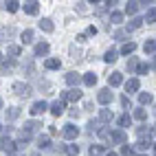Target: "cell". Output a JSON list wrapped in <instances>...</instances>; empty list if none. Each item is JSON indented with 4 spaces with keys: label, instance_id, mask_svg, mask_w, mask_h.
<instances>
[{
    "label": "cell",
    "instance_id": "obj_1",
    "mask_svg": "<svg viewBox=\"0 0 156 156\" xmlns=\"http://www.w3.org/2000/svg\"><path fill=\"white\" fill-rule=\"evenodd\" d=\"M110 141L114 143V145H126L128 143V134H126V130H112L110 132Z\"/></svg>",
    "mask_w": 156,
    "mask_h": 156
},
{
    "label": "cell",
    "instance_id": "obj_2",
    "mask_svg": "<svg viewBox=\"0 0 156 156\" xmlns=\"http://www.w3.org/2000/svg\"><path fill=\"white\" fill-rule=\"evenodd\" d=\"M77 134H79V128L75 126V123H66V126H64V130H62V136H64L66 141L77 139Z\"/></svg>",
    "mask_w": 156,
    "mask_h": 156
},
{
    "label": "cell",
    "instance_id": "obj_3",
    "mask_svg": "<svg viewBox=\"0 0 156 156\" xmlns=\"http://www.w3.org/2000/svg\"><path fill=\"white\" fill-rule=\"evenodd\" d=\"M13 92L18 97H29L31 92H33V88H31L29 84H24V81H16V84H13Z\"/></svg>",
    "mask_w": 156,
    "mask_h": 156
},
{
    "label": "cell",
    "instance_id": "obj_4",
    "mask_svg": "<svg viewBox=\"0 0 156 156\" xmlns=\"http://www.w3.org/2000/svg\"><path fill=\"white\" fill-rule=\"evenodd\" d=\"M0 147H2V152L9 156V154H13V152H16L18 143H13V141H11V139H9L7 134H5V136H2V143H0Z\"/></svg>",
    "mask_w": 156,
    "mask_h": 156
},
{
    "label": "cell",
    "instance_id": "obj_5",
    "mask_svg": "<svg viewBox=\"0 0 156 156\" xmlns=\"http://www.w3.org/2000/svg\"><path fill=\"white\" fill-rule=\"evenodd\" d=\"M46 110H48V103L42 99V101H35L33 106H31V110H29V112L33 114V117H37V114H44Z\"/></svg>",
    "mask_w": 156,
    "mask_h": 156
},
{
    "label": "cell",
    "instance_id": "obj_6",
    "mask_svg": "<svg viewBox=\"0 0 156 156\" xmlns=\"http://www.w3.org/2000/svg\"><path fill=\"white\" fill-rule=\"evenodd\" d=\"M81 99V90L79 88H70L62 95V101H79Z\"/></svg>",
    "mask_w": 156,
    "mask_h": 156
},
{
    "label": "cell",
    "instance_id": "obj_7",
    "mask_svg": "<svg viewBox=\"0 0 156 156\" xmlns=\"http://www.w3.org/2000/svg\"><path fill=\"white\" fill-rule=\"evenodd\" d=\"M64 110H66V101H53L51 103V114H53V117H62V114H64Z\"/></svg>",
    "mask_w": 156,
    "mask_h": 156
},
{
    "label": "cell",
    "instance_id": "obj_8",
    "mask_svg": "<svg viewBox=\"0 0 156 156\" xmlns=\"http://www.w3.org/2000/svg\"><path fill=\"white\" fill-rule=\"evenodd\" d=\"M97 101L101 103V106H108V103L112 101V92H110V88H101L99 95H97Z\"/></svg>",
    "mask_w": 156,
    "mask_h": 156
},
{
    "label": "cell",
    "instance_id": "obj_9",
    "mask_svg": "<svg viewBox=\"0 0 156 156\" xmlns=\"http://www.w3.org/2000/svg\"><path fill=\"white\" fill-rule=\"evenodd\" d=\"M64 79H66V84H68V86H77L84 77H81L77 70H70V73H66V77H64Z\"/></svg>",
    "mask_w": 156,
    "mask_h": 156
},
{
    "label": "cell",
    "instance_id": "obj_10",
    "mask_svg": "<svg viewBox=\"0 0 156 156\" xmlns=\"http://www.w3.org/2000/svg\"><path fill=\"white\" fill-rule=\"evenodd\" d=\"M44 68H46V70H57V68H62L59 57H48V59L44 62Z\"/></svg>",
    "mask_w": 156,
    "mask_h": 156
},
{
    "label": "cell",
    "instance_id": "obj_11",
    "mask_svg": "<svg viewBox=\"0 0 156 156\" xmlns=\"http://www.w3.org/2000/svg\"><path fill=\"white\" fill-rule=\"evenodd\" d=\"M37 11H40V2H35V0H31V2H24V13L35 16Z\"/></svg>",
    "mask_w": 156,
    "mask_h": 156
},
{
    "label": "cell",
    "instance_id": "obj_12",
    "mask_svg": "<svg viewBox=\"0 0 156 156\" xmlns=\"http://www.w3.org/2000/svg\"><path fill=\"white\" fill-rule=\"evenodd\" d=\"M139 88H141V81H139L136 77H132V79L126 81V90H128V92H139Z\"/></svg>",
    "mask_w": 156,
    "mask_h": 156
},
{
    "label": "cell",
    "instance_id": "obj_13",
    "mask_svg": "<svg viewBox=\"0 0 156 156\" xmlns=\"http://www.w3.org/2000/svg\"><path fill=\"white\" fill-rule=\"evenodd\" d=\"M48 44L46 42H40V44H35V57H44V55H48Z\"/></svg>",
    "mask_w": 156,
    "mask_h": 156
},
{
    "label": "cell",
    "instance_id": "obj_14",
    "mask_svg": "<svg viewBox=\"0 0 156 156\" xmlns=\"http://www.w3.org/2000/svg\"><path fill=\"white\" fill-rule=\"evenodd\" d=\"M108 84L114 88V86H121L123 84V75H121V73H112V75L108 77Z\"/></svg>",
    "mask_w": 156,
    "mask_h": 156
},
{
    "label": "cell",
    "instance_id": "obj_15",
    "mask_svg": "<svg viewBox=\"0 0 156 156\" xmlns=\"http://www.w3.org/2000/svg\"><path fill=\"white\" fill-rule=\"evenodd\" d=\"M117 123L121 126V130H123V128H130V126H132V117H130V114L126 112V114H121V117L117 119Z\"/></svg>",
    "mask_w": 156,
    "mask_h": 156
},
{
    "label": "cell",
    "instance_id": "obj_16",
    "mask_svg": "<svg viewBox=\"0 0 156 156\" xmlns=\"http://www.w3.org/2000/svg\"><path fill=\"white\" fill-rule=\"evenodd\" d=\"M40 128H42V123H40V121H27V123H24V130H27L29 134H33V132H37Z\"/></svg>",
    "mask_w": 156,
    "mask_h": 156
},
{
    "label": "cell",
    "instance_id": "obj_17",
    "mask_svg": "<svg viewBox=\"0 0 156 156\" xmlns=\"http://www.w3.org/2000/svg\"><path fill=\"white\" fill-rule=\"evenodd\" d=\"M99 121H101V123H110V121H112V110H108V108L99 110Z\"/></svg>",
    "mask_w": 156,
    "mask_h": 156
},
{
    "label": "cell",
    "instance_id": "obj_18",
    "mask_svg": "<svg viewBox=\"0 0 156 156\" xmlns=\"http://www.w3.org/2000/svg\"><path fill=\"white\" fill-rule=\"evenodd\" d=\"M143 22H145L143 18H136V16H134V18L130 20V22H128V31H136V29H139Z\"/></svg>",
    "mask_w": 156,
    "mask_h": 156
},
{
    "label": "cell",
    "instance_id": "obj_19",
    "mask_svg": "<svg viewBox=\"0 0 156 156\" xmlns=\"http://www.w3.org/2000/svg\"><path fill=\"white\" fill-rule=\"evenodd\" d=\"M40 29H42V31H46V33H53V22H51V20L48 18H44V20H40Z\"/></svg>",
    "mask_w": 156,
    "mask_h": 156
},
{
    "label": "cell",
    "instance_id": "obj_20",
    "mask_svg": "<svg viewBox=\"0 0 156 156\" xmlns=\"http://www.w3.org/2000/svg\"><path fill=\"white\" fill-rule=\"evenodd\" d=\"M134 51H136V44H134V42H126V44L121 46V53L123 55H132Z\"/></svg>",
    "mask_w": 156,
    "mask_h": 156
},
{
    "label": "cell",
    "instance_id": "obj_21",
    "mask_svg": "<svg viewBox=\"0 0 156 156\" xmlns=\"http://www.w3.org/2000/svg\"><path fill=\"white\" fill-rule=\"evenodd\" d=\"M13 66H16V62H13V59L2 62V64H0V73H5V75H7V73H11V70H13Z\"/></svg>",
    "mask_w": 156,
    "mask_h": 156
},
{
    "label": "cell",
    "instance_id": "obj_22",
    "mask_svg": "<svg viewBox=\"0 0 156 156\" xmlns=\"http://www.w3.org/2000/svg\"><path fill=\"white\" fill-rule=\"evenodd\" d=\"M117 51L114 48H110V51H106V55H103V62H108V64H112V62H117Z\"/></svg>",
    "mask_w": 156,
    "mask_h": 156
},
{
    "label": "cell",
    "instance_id": "obj_23",
    "mask_svg": "<svg viewBox=\"0 0 156 156\" xmlns=\"http://www.w3.org/2000/svg\"><path fill=\"white\" fill-rule=\"evenodd\" d=\"M139 103L145 108L147 103H152V95H150V92H139Z\"/></svg>",
    "mask_w": 156,
    "mask_h": 156
},
{
    "label": "cell",
    "instance_id": "obj_24",
    "mask_svg": "<svg viewBox=\"0 0 156 156\" xmlns=\"http://www.w3.org/2000/svg\"><path fill=\"white\" fill-rule=\"evenodd\" d=\"M143 20H145L147 24H154V22H156V9H154V7H152V9H147V13H145V18H143Z\"/></svg>",
    "mask_w": 156,
    "mask_h": 156
},
{
    "label": "cell",
    "instance_id": "obj_25",
    "mask_svg": "<svg viewBox=\"0 0 156 156\" xmlns=\"http://www.w3.org/2000/svg\"><path fill=\"white\" fill-rule=\"evenodd\" d=\"M139 7H141V2H128L126 5V13L128 16H134V13L139 11Z\"/></svg>",
    "mask_w": 156,
    "mask_h": 156
},
{
    "label": "cell",
    "instance_id": "obj_26",
    "mask_svg": "<svg viewBox=\"0 0 156 156\" xmlns=\"http://www.w3.org/2000/svg\"><path fill=\"white\" fill-rule=\"evenodd\" d=\"M20 37H22V44H31V42H33V31L27 29V31H22V35H20Z\"/></svg>",
    "mask_w": 156,
    "mask_h": 156
},
{
    "label": "cell",
    "instance_id": "obj_27",
    "mask_svg": "<svg viewBox=\"0 0 156 156\" xmlns=\"http://www.w3.org/2000/svg\"><path fill=\"white\" fill-rule=\"evenodd\" d=\"M84 84L86 86H95L97 84V75H95V73H86V75H84Z\"/></svg>",
    "mask_w": 156,
    "mask_h": 156
},
{
    "label": "cell",
    "instance_id": "obj_28",
    "mask_svg": "<svg viewBox=\"0 0 156 156\" xmlns=\"http://www.w3.org/2000/svg\"><path fill=\"white\" fill-rule=\"evenodd\" d=\"M5 9H7V11H11V13H16L20 9V2H18V0H9V2H5Z\"/></svg>",
    "mask_w": 156,
    "mask_h": 156
},
{
    "label": "cell",
    "instance_id": "obj_29",
    "mask_svg": "<svg viewBox=\"0 0 156 156\" xmlns=\"http://www.w3.org/2000/svg\"><path fill=\"white\" fill-rule=\"evenodd\" d=\"M7 53L11 55V57H18L20 53H22V48H20L18 44H9V46H7Z\"/></svg>",
    "mask_w": 156,
    "mask_h": 156
},
{
    "label": "cell",
    "instance_id": "obj_30",
    "mask_svg": "<svg viewBox=\"0 0 156 156\" xmlns=\"http://www.w3.org/2000/svg\"><path fill=\"white\" fill-rule=\"evenodd\" d=\"M134 119H139V121H145V119H147V110H145L143 106H141V108H136V110H134Z\"/></svg>",
    "mask_w": 156,
    "mask_h": 156
},
{
    "label": "cell",
    "instance_id": "obj_31",
    "mask_svg": "<svg viewBox=\"0 0 156 156\" xmlns=\"http://www.w3.org/2000/svg\"><path fill=\"white\" fill-rule=\"evenodd\" d=\"M110 22H112V24H121V22H123V13H121V11H112V13H110Z\"/></svg>",
    "mask_w": 156,
    "mask_h": 156
},
{
    "label": "cell",
    "instance_id": "obj_32",
    "mask_svg": "<svg viewBox=\"0 0 156 156\" xmlns=\"http://www.w3.org/2000/svg\"><path fill=\"white\" fill-rule=\"evenodd\" d=\"M37 147H40V150H48V147H51V139H48V136H40V139H37Z\"/></svg>",
    "mask_w": 156,
    "mask_h": 156
},
{
    "label": "cell",
    "instance_id": "obj_33",
    "mask_svg": "<svg viewBox=\"0 0 156 156\" xmlns=\"http://www.w3.org/2000/svg\"><path fill=\"white\" fill-rule=\"evenodd\" d=\"M143 51L145 53H154L156 51V40H147V42L143 44Z\"/></svg>",
    "mask_w": 156,
    "mask_h": 156
},
{
    "label": "cell",
    "instance_id": "obj_34",
    "mask_svg": "<svg viewBox=\"0 0 156 156\" xmlns=\"http://www.w3.org/2000/svg\"><path fill=\"white\" fill-rule=\"evenodd\" d=\"M64 152H66L68 156H79V145H66Z\"/></svg>",
    "mask_w": 156,
    "mask_h": 156
},
{
    "label": "cell",
    "instance_id": "obj_35",
    "mask_svg": "<svg viewBox=\"0 0 156 156\" xmlns=\"http://www.w3.org/2000/svg\"><path fill=\"white\" fill-rule=\"evenodd\" d=\"M18 117H20V108L13 106V108H9V110H7V119H11V121H13V119H18Z\"/></svg>",
    "mask_w": 156,
    "mask_h": 156
},
{
    "label": "cell",
    "instance_id": "obj_36",
    "mask_svg": "<svg viewBox=\"0 0 156 156\" xmlns=\"http://www.w3.org/2000/svg\"><path fill=\"white\" fill-rule=\"evenodd\" d=\"M136 134H139V139H150V130H147V126L136 128Z\"/></svg>",
    "mask_w": 156,
    "mask_h": 156
},
{
    "label": "cell",
    "instance_id": "obj_37",
    "mask_svg": "<svg viewBox=\"0 0 156 156\" xmlns=\"http://www.w3.org/2000/svg\"><path fill=\"white\" fill-rule=\"evenodd\" d=\"M103 152H106L103 145H92L90 147V156H103Z\"/></svg>",
    "mask_w": 156,
    "mask_h": 156
},
{
    "label": "cell",
    "instance_id": "obj_38",
    "mask_svg": "<svg viewBox=\"0 0 156 156\" xmlns=\"http://www.w3.org/2000/svg\"><path fill=\"white\" fill-rule=\"evenodd\" d=\"M121 156H134V150H132V145H121Z\"/></svg>",
    "mask_w": 156,
    "mask_h": 156
},
{
    "label": "cell",
    "instance_id": "obj_39",
    "mask_svg": "<svg viewBox=\"0 0 156 156\" xmlns=\"http://www.w3.org/2000/svg\"><path fill=\"white\" fill-rule=\"evenodd\" d=\"M70 55H73V59H75V62H79V59H81V51H79L77 46H70Z\"/></svg>",
    "mask_w": 156,
    "mask_h": 156
},
{
    "label": "cell",
    "instance_id": "obj_40",
    "mask_svg": "<svg viewBox=\"0 0 156 156\" xmlns=\"http://www.w3.org/2000/svg\"><path fill=\"white\" fill-rule=\"evenodd\" d=\"M136 66H139V62L134 59V57H130V59H128V70H130V73H136Z\"/></svg>",
    "mask_w": 156,
    "mask_h": 156
},
{
    "label": "cell",
    "instance_id": "obj_41",
    "mask_svg": "<svg viewBox=\"0 0 156 156\" xmlns=\"http://www.w3.org/2000/svg\"><path fill=\"white\" fill-rule=\"evenodd\" d=\"M150 145H152V143H150V139H139V143H136V147H139V150H147Z\"/></svg>",
    "mask_w": 156,
    "mask_h": 156
},
{
    "label": "cell",
    "instance_id": "obj_42",
    "mask_svg": "<svg viewBox=\"0 0 156 156\" xmlns=\"http://www.w3.org/2000/svg\"><path fill=\"white\" fill-rule=\"evenodd\" d=\"M147 70H150L147 64H139V66H136V75H147Z\"/></svg>",
    "mask_w": 156,
    "mask_h": 156
},
{
    "label": "cell",
    "instance_id": "obj_43",
    "mask_svg": "<svg viewBox=\"0 0 156 156\" xmlns=\"http://www.w3.org/2000/svg\"><path fill=\"white\" fill-rule=\"evenodd\" d=\"M121 106L123 108H130V97H121Z\"/></svg>",
    "mask_w": 156,
    "mask_h": 156
},
{
    "label": "cell",
    "instance_id": "obj_44",
    "mask_svg": "<svg viewBox=\"0 0 156 156\" xmlns=\"http://www.w3.org/2000/svg\"><path fill=\"white\" fill-rule=\"evenodd\" d=\"M86 35H97V27H88V31H86Z\"/></svg>",
    "mask_w": 156,
    "mask_h": 156
},
{
    "label": "cell",
    "instance_id": "obj_45",
    "mask_svg": "<svg viewBox=\"0 0 156 156\" xmlns=\"http://www.w3.org/2000/svg\"><path fill=\"white\" fill-rule=\"evenodd\" d=\"M114 37H117V40H123V37H126V31H117V35H114Z\"/></svg>",
    "mask_w": 156,
    "mask_h": 156
},
{
    "label": "cell",
    "instance_id": "obj_46",
    "mask_svg": "<svg viewBox=\"0 0 156 156\" xmlns=\"http://www.w3.org/2000/svg\"><path fill=\"white\" fill-rule=\"evenodd\" d=\"M152 68H156V57H154V59H152Z\"/></svg>",
    "mask_w": 156,
    "mask_h": 156
},
{
    "label": "cell",
    "instance_id": "obj_47",
    "mask_svg": "<svg viewBox=\"0 0 156 156\" xmlns=\"http://www.w3.org/2000/svg\"><path fill=\"white\" fill-rule=\"evenodd\" d=\"M106 156H119V154H114V152H110V154H106Z\"/></svg>",
    "mask_w": 156,
    "mask_h": 156
},
{
    "label": "cell",
    "instance_id": "obj_48",
    "mask_svg": "<svg viewBox=\"0 0 156 156\" xmlns=\"http://www.w3.org/2000/svg\"><path fill=\"white\" fill-rule=\"evenodd\" d=\"M152 132H154V134H156V126H154V128H152Z\"/></svg>",
    "mask_w": 156,
    "mask_h": 156
},
{
    "label": "cell",
    "instance_id": "obj_49",
    "mask_svg": "<svg viewBox=\"0 0 156 156\" xmlns=\"http://www.w3.org/2000/svg\"><path fill=\"white\" fill-rule=\"evenodd\" d=\"M0 64H2V53H0Z\"/></svg>",
    "mask_w": 156,
    "mask_h": 156
},
{
    "label": "cell",
    "instance_id": "obj_50",
    "mask_svg": "<svg viewBox=\"0 0 156 156\" xmlns=\"http://www.w3.org/2000/svg\"><path fill=\"white\" fill-rule=\"evenodd\" d=\"M154 154H156V143H154Z\"/></svg>",
    "mask_w": 156,
    "mask_h": 156
},
{
    "label": "cell",
    "instance_id": "obj_51",
    "mask_svg": "<svg viewBox=\"0 0 156 156\" xmlns=\"http://www.w3.org/2000/svg\"><path fill=\"white\" fill-rule=\"evenodd\" d=\"M0 108H2V99H0Z\"/></svg>",
    "mask_w": 156,
    "mask_h": 156
},
{
    "label": "cell",
    "instance_id": "obj_52",
    "mask_svg": "<svg viewBox=\"0 0 156 156\" xmlns=\"http://www.w3.org/2000/svg\"><path fill=\"white\" fill-rule=\"evenodd\" d=\"M0 134H2V126H0Z\"/></svg>",
    "mask_w": 156,
    "mask_h": 156
},
{
    "label": "cell",
    "instance_id": "obj_53",
    "mask_svg": "<svg viewBox=\"0 0 156 156\" xmlns=\"http://www.w3.org/2000/svg\"><path fill=\"white\" fill-rule=\"evenodd\" d=\"M9 156H16V154H9Z\"/></svg>",
    "mask_w": 156,
    "mask_h": 156
},
{
    "label": "cell",
    "instance_id": "obj_54",
    "mask_svg": "<svg viewBox=\"0 0 156 156\" xmlns=\"http://www.w3.org/2000/svg\"><path fill=\"white\" fill-rule=\"evenodd\" d=\"M139 156H145V154H139Z\"/></svg>",
    "mask_w": 156,
    "mask_h": 156
}]
</instances>
